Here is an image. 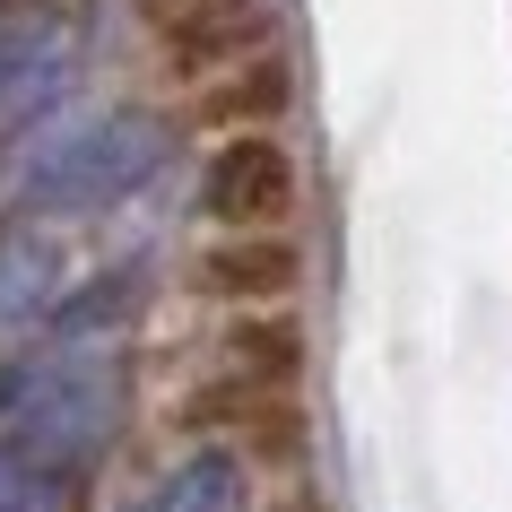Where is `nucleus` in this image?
I'll return each instance as SVG.
<instances>
[{"label": "nucleus", "instance_id": "nucleus-9", "mask_svg": "<svg viewBox=\"0 0 512 512\" xmlns=\"http://www.w3.org/2000/svg\"><path fill=\"white\" fill-rule=\"evenodd\" d=\"M139 296H148V278H139V270H105L96 287H87V296L53 304V330L70 339V348H87V339H96V330H113V322H122V313H131Z\"/></svg>", "mask_w": 512, "mask_h": 512}, {"label": "nucleus", "instance_id": "nucleus-2", "mask_svg": "<svg viewBox=\"0 0 512 512\" xmlns=\"http://www.w3.org/2000/svg\"><path fill=\"white\" fill-rule=\"evenodd\" d=\"M122 356L105 348H61L44 374L18 382V417H9V452L53 469V478H79L87 460L113 443L122 426Z\"/></svg>", "mask_w": 512, "mask_h": 512}, {"label": "nucleus", "instance_id": "nucleus-7", "mask_svg": "<svg viewBox=\"0 0 512 512\" xmlns=\"http://www.w3.org/2000/svg\"><path fill=\"white\" fill-rule=\"evenodd\" d=\"M131 512H252V469H243V452H217L209 443V452L174 460Z\"/></svg>", "mask_w": 512, "mask_h": 512}, {"label": "nucleus", "instance_id": "nucleus-10", "mask_svg": "<svg viewBox=\"0 0 512 512\" xmlns=\"http://www.w3.org/2000/svg\"><path fill=\"white\" fill-rule=\"evenodd\" d=\"M0 512H70V478L35 469V460L0 452Z\"/></svg>", "mask_w": 512, "mask_h": 512}, {"label": "nucleus", "instance_id": "nucleus-1", "mask_svg": "<svg viewBox=\"0 0 512 512\" xmlns=\"http://www.w3.org/2000/svg\"><path fill=\"white\" fill-rule=\"evenodd\" d=\"M183 131H174V113H148V105H113V113H87L70 131H53L18 165V209L35 217H87V209H113V200H131L148 191L174 165Z\"/></svg>", "mask_w": 512, "mask_h": 512}, {"label": "nucleus", "instance_id": "nucleus-5", "mask_svg": "<svg viewBox=\"0 0 512 512\" xmlns=\"http://www.w3.org/2000/svg\"><path fill=\"white\" fill-rule=\"evenodd\" d=\"M287 105H296V70L278 53H252V61H235V70H209V87L191 96V122L243 139V131H270Z\"/></svg>", "mask_w": 512, "mask_h": 512}, {"label": "nucleus", "instance_id": "nucleus-3", "mask_svg": "<svg viewBox=\"0 0 512 512\" xmlns=\"http://www.w3.org/2000/svg\"><path fill=\"white\" fill-rule=\"evenodd\" d=\"M200 209H209L226 235H278V217L296 209V157H287L270 131L217 139L209 165H200Z\"/></svg>", "mask_w": 512, "mask_h": 512}, {"label": "nucleus", "instance_id": "nucleus-6", "mask_svg": "<svg viewBox=\"0 0 512 512\" xmlns=\"http://www.w3.org/2000/svg\"><path fill=\"white\" fill-rule=\"evenodd\" d=\"M191 278H200L209 296H226V304H278L304 278V252L287 235H217Z\"/></svg>", "mask_w": 512, "mask_h": 512}, {"label": "nucleus", "instance_id": "nucleus-4", "mask_svg": "<svg viewBox=\"0 0 512 512\" xmlns=\"http://www.w3.org/2000/svg\"><path fill=\"white\" fill-rule=\"evenodd\" d=\"M139 27L174 53V70L209 79V70H235V61L270 53L278 9L270 0H139Z\"/></svg>", "mask_w": 512, "mask_h": 512}, {"label": "nucleus", "instance_id": "nucleus-8", "mask_svg": "<svg viewBox=\"0 0 512 512\" xmlns=\"http://www.w3.org/2000/svg\"><path fill=\"white\" fill-rule=\"evenodd\" d=\"M61 304V243L35 235V226H9L0 235V330H27Z\"/></svg>", "mask_w": 512, "mask_h": 512}]
</instances>
